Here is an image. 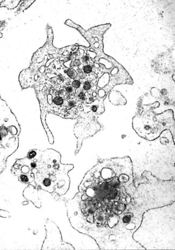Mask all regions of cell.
Here are the masks:
<instances>
[{"label":"cell","mask_w":175,"mask_h":250,"mask_svg":"<svg viewBox=\"0 0 175 250\" xmlns=\"http://www.w3.org/2000/svg\"><path fill=\"white\" fill-rule=\"evenodd\" d=\"M133 167L129 156L99 161L66 202L72 227L100 250H145L133 237L143 214L175 202V180L145 171L136 184Z\"/></svg>","instance_id":"6da1fadb"},{"label":"cell","mask_w":175,"mask_h":250,"mask_svg":"<svg viewBox=\"0 0 175 250\" xmlns=\"http://www.w3.org/2000/svg\"><path fill=\"white\" fill-rule=\"evenodd\" d=\"M133 237L145 250H175V202L145 212Z\"/></svg>","instance_id":"7a4b0ae2"},{"label":"cell","mask_w":175,"mask_h":250,"mask_svg":"<svg viewBox=\"0 0 175 250\" xmlns=\"http://www.w3.org/2000/svg\"><path fill=\"white\" fill-rule=\"evenodd\" d=\"M34 158L36 164L33 174L36 188L60 196L65 195L70 186L68 174L74 165L62 164L60 154L50 148L39 150Z\"/></svg>","instance_id":"3957f363"},{"label":"cell","mask_w":175,"mask_h":250,"mask_svg":"<svg viewBox=\"0 0 175 250\" xmlns=\"http://www.w3.org/2000/svg\"><path fill=\"white\" fill-rule=\"evenodd\" d=\"M20 133L17 118L0 96V174L6 170L7 158L18 148Z\"/></svg>","instance_id":"277c9868"},{"label":"cell","mask_w":175,"mask_h":250,"mask_svg":"<svg viewBox=\"0 0 175 250\" xmlns=\"http://www.w3.org/2000/svg\"><path fill=\"white\" fill-rule=\"evenodd\" d=\"M45 228V239L42 244V250H75L72 245L63 240L60 230L53 221L47 219Z\"/></svg>","instance_id":"5b68a950"},{"label":"cell","mask_w":175,"mask_h":250,"mask_svg":"<svg viewBox=\"0 0 175 250\" xmlns=\"http://www.w3.org/2000/svg\"><path fill=\"white\" fill-rule=\"evenodd\" d=\"M35 158L27 157L18 159L11 169L13 175L18 177V181L23 184L32 185L36 188L33 169L35 166Z\"/></svg>","instance_id":"8992f818"},{"label":"cell","mask_w":175,"mask_h":250,"mask_svg":"<svg viewBox=\"0 0 175 250\" xmlns=\"http://www.w3.org/2000/svg\"><path fill=\"white\" fill-rule=\"evenodd\" d=\"M101 125L95 120H80L75 125L74 133L77 139L75 154H77L82 147L85 139L92 137L102 130Z\"/></svg>","instance_id":"52a82bcc"},{"label":"cell","mask_w":175,"mask_h":250,"mask_svg":"<svg viewBox=\"0 0 175 250\" xmlns=\"http://www.w3.org/2000/svg\"><path fill=\"white\" fill-rule=\"evenodd\" d=\"M20 1H2V3L0 4V6L1 7H7L9 9H14L15 7L18 6L19 2Z\"/></svg>","instance_id":"ba28073f"},{"label":"cell","mask_w":175,"mask_h":250,"mask_svg":"<svg viewBox=\"0 0 175 250\" xmlns=\"http://www.w3.org/2000/svg\"><path fill=\"white\" fill-rule=\"evenodd\" d=\"M53 104L56 106H62L64 104V99L62 97L56 96L53 100Z\"/></svg>","instance_id":"9c48e42d"},{"label":"cell","mask_w":175,"mask_h":250,"mask_svg":"<svg viewBox=\"0 0 175 250\" xmlns=\"http://www.w3.org/2000/svg\"><path fill=\"white\" fill-rule=\"evenodd\" d=\"M39 150H37V149H34V150H29V153L27 155V158H29V159H33L35 157L37 156V154H38Z\"/></svg>","instance_id":"30bf717a"},{"label":"cell","mask_w":175,"mask_h":250,"mask_svg":"<svg viewBox=\"0 0 175 250\" xmlns=\"http://www.w3.org/2000/svg\"><path fill=\"white\" fill-rule=\"evenodd\" d=\"M66 74L68 75V77H69L71 79L76 78L77 75L76 71H75V70L72 69V68L67 70Z\"/></svg>","instance_id":"8fae6325"},{"label":"cell","mask_w":175,"mask_h":250,"mask_svg":"<svg viewBox=\"0 0 175 250\" xmlns=\"http://www.w3.org/2000/svg\"><path fill=\"white\" fill-rule=\"evenodd\" d=\"M92 87L91 84L88 81H86L83 84V88L85 91H89Z\"/></svg>","instance_id":"7c38bea8"},{"label":"cell","mask_w":175,"mask_h":250,"mask_svg":"<svg viewBox=\"0 0 175 250\" xmlns=\"http://www.w3.org/2000/svg\"><path fill=\"white\" fill-rule=\"evenodd\" d=\"M81 86V82L79 80H74L72 83V86L74 89H77L80 88Z\"/></svg>","instance_id":"4fadbf2b"},{"label":"cell","mask_w":175,"mask_h":250,"mask_svg":"<svg viewBox=\"0 0 175 250\" xmlns=\"http://www.w3.org/2000/svg\"><path fill=\"white\" fill-rule=\"evenodd\" d=\"M83 70L84 73L86 74H89L92 71V67L91 65H85L83 67Z\"/></svg>","instance_id":"5bb4252c"},{"label":"cell","mask_w":175,"mask_h":250,"mask_svg":"<svg viewBox=\"0 0 175 250\" xmlns=\"http://www.w3.org/2000/svg\"><path fill=\"white\" fill-rule=\"evenodd\" d=\"M78 97L80 100L84 101L86 100V95L83 91H81L79 93Z\"/></svg>","instance_id":"9a60e30c"},{"label":"cell","mask_w":175,"mask_h":250,"mask_svg":"<svg viewBox=\"0 0 175 250\" xmlns=\"http://www.w3.org/2000/svg\"><path fill=\"white\" fill-rule=\"evenodd\" d=\"M66 93H67V92H66L65 90L64 89L60 90H58V92H57V95H58V96H59V97H62V98H63V97H65Z\"/></svg>","instance_id":"2e32d148"},{"label":"cell","mask_w":175,"mask_h":250,"mask_svg":"<svg viewBox=\"0 0 175 250\" xmlns=\"http://www.w3.org/2000/svg\"><path fill=\"white\" fill-rule=\"evenodd\" d=\"M65 91L67 93L70 94V93H73V92L74 91V89L72 86H68L65 87Z\"/></svg>","instance_id":"e0dca14e"},{"label":"cell","mask_w":175,"mask_h":250,"mask_svg":"<svg viewBox=\"0 0 175 250\" xmlns=\"http://www.w3.org/2000/svg\"><path fill=\"white\" fill-rule=\"evenodd\" d=\"M68 107L69 108H74V107H75V106H76V103H75V101L73 100H70L68 101Z\"/></svg>","instance_id":"ac0fdd59"},{"label":"cell","mask_w":175,"mask_h":250,"mask_svg":"<svg viewBox=\"0 0 175 250\" xmlns=\"http://www.w3.org/2000/svg\"><path fill=\"white\" fill-rule=\"evenodd\" d=\"M98 108H99L98 106H97L96 105H93L91 106V111H92L93 113H96L98 111Z\"/></svg>","instance_id":"d6986e66"},{"label":"cell","mask_w":175,"mask_h":250,"mask_svg":"<svg viewBox=\"0 0 175 250\" xmlns=\"http://www.w3.org/2000/svg\"><path fill=\"white\" fill-rule=\"evenodd\" d=\"M80 64H81L80 61V60H78V59L75 60L73 62V66H74V67H79V66H80Z\"/></svg>","instance_id":"ffe728a7"},{"label":"cell","mask_w":175,"mask_h":250,"mask_svg":"<svg viewBox=\"0 0 175 250\" xmlns=\"http://www.w3.org/2000/svg\"><path fill=\"white\" fill-rule=\"evenodd\" d=\"M79 77L80 79H84L86 77V73H84V72H80L79 74Z\"/></svg>","instance_id":"44dd1931"},{"label":"cell","mask_w":175,"mask_h":250,"mask_svg":"<svg viewBox=\"0 0 175 250\" xmlns=\"http://www.w3.org/2000/svg\"><path fill=\"white\" fill-rule=\"evenodd\" d=\"M88 60H89V57H88V56H85V57L83 58V61L84 62H88Z\"/></svg>","instance_id":"7402d4cb"},{"label":"cell","mask_w":175,"mask_h":250,"mask_svg":"<svg viewBox=\"0 0 175 250\" xmlns=\"http://www.w3.org/2000/svg\"><path fill=\"white\" fill-rule=\"evenodd\" d=\"M2 37V35H1V33H0V37Z\"/></svg>","instance_id":"603a6c76"}]
</instances>
